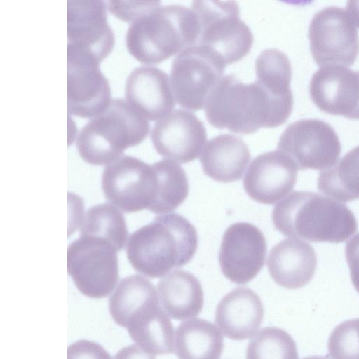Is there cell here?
Returning a JSON list of instances; mask_svg holds the SVG:
<instances>
[{
    "label": "cell",
    "mask_w": 359,
    "mask_h": 359,
    "mask_svg": "<svg viewBox=\"0 0 359 359\" xmlns=\"http://www.w3.org/2000/svg\"><path fill=\"white\" fill-rule=\"evenodd\" d=\"M293 97L278 95L259 81L246 84L233 74L223 76L205 102L206 119L215 128L249 135L275 128L290 117Z\"/></svg>",
    "instance_id": "6da1fadb"
},
{
    "label": "cell",
    "mask_w": 359,
    "mask_h": 359,
    "mask_svg": "<svg viewBox=\"0 0 359 359\" xmlns=\"http://www.w3.org/2000/svg\"><path fill=\"white\" fill-rule=\"evenodd\" d=\"M125 247L127 259L137 272L157 278L191 260L198 235L185 217L170 212L156 216L133 232Z\"/></svg>",
    "instance_id": "7a4b0ae2"
},
{
    "label": "cell",
    "mask_w": 359,
    "mask_h": 359,
    "mask_svg": "<svg viewBox=\"0 0 359 359\" xmlns=\"http://www.w3.org/2000/svg\"><path fill=\"white\" fill-rule=\"evenodd\" d=\"M272 221L283 235L312 242L341 243L358 229L355 217L346 205L303 191H294L278 203Z\"/></svg>",
    "instance_id": "3957f363"
},
{
    "label": "cell",
    "mask_w": 359,
    "mask_h": 359,
    "mask_svg": "<svg viewBox=\"0 0 359 359\" xmlns=\"http://www.w3.org/2000/svg\"><path fill=\"white\" fill-rule=\"evenodd\" d=\"M198 36V25L191 11L169 5L132 22L126 32V46L139 62L157 65L197 45Z\"/></svg>",
    "instance_id": "277c9868"
},
{
    "label": "cell",
    "mask_w": 359,
    "mask_h": 359,
    "mask_svg": "<svg viewBox=\"0 0 359 359\" xmlns=\"http://www.w3.org/2000/svg\"><path fill=\"white\" fill-rule=\"evenodd\" d=\"M150 130L149 121L126 100L112 99L100 114L79 131L76 142L80 157L93 165H107L130 147L142 143Z\"/></svg>",
    "instance_id": "5b68a950"
},
{
    "label": "cell",
    "mask_w": 359,
    "mask_h": 359,
    "mask_svg": "<svg viewBox=\"0 0 359 359\" xmlns=\"http://www.w3.org/2000/svg\"><path fill=\"white\" fill-rule=\"evenodd\" d=\"M190 10L199 27L197 45L217 51L227 65L249 53L253 35L240 19L236 0H193Z\"/></svg>",
    "instance_id": "8992f818"
},
{
    "label": "cell",
    "mask_w": 359,
    "mask_h": 359,
    "mask_svg": "<svg viewBox=\"0 0 359 359\" xmlns=\"http://www.w3.org/2000/svg\"><path fill=\"white\" fill-rule=\"evenodd\" d=\"M117 250L107 240L80 235L67 249V272L84 296L102 299L112 293L119 278Z\"/></svg>",
    "instance_id": "52a82bcc"
},
{
    "label": "cell",
    "mask_w": 359,
    "mask_h": 359,
    "mask_svg": "<svg viewBox=\"0 0 359 359\" xmlns=\"http://www.w3.org/2000/svg\"><path fill=\"white\" fill-rule=\"evenodd\" d=\"M226 65L220 54L205 46H191L179 53L170 71V83L177 104L194 111L201 110L223 77Z\"/></svg>",
    "instance_id": "ba28073f"
},
{
    "label": "cell",
    "mask_w": 359,
    "mask_h": 359,
    "mask_svg": "<svg viewBox=\"0 0 359 359\" xmlns=\"http://www.w3.org/2000/svg\"><path fill=\"white\" fill-rule=\"evenodd\" d=\"M102 189L105 198L126 213L150 210L157 194V180L152 165L122 155L104 166Z\"/></svg>",
    "instance_id": "9c48e42d"
},
{
    "label": "cell",
    "mask_w": 359,
    "mask_h": 359,
    "mask_svg": "<svg viewBox=\"0 0 359 359\" xmlns=\"http://www.w3.org/2000/svg\"><path fill=\"white\" fill-rule=\"evenodd\" d=\"M310 50L320 67L351 66L359 53V36L347 12L330 6L318 11L309 29Z\"/></svg>",
    "instance_id": "30bf717a"
},
{
    "label": "cell",
    "mask_w": 359,
    "mask_h": 359,
    "mask_svg": "<svg viewBox=\"0 0 359 359\" xmlns=\"http://www.w3.org/2000/svg\"><path fill=\"white\" fill-rule=\"evenodd\" d=\"M278 149L292 161L298 170H324L337 161L341 143L327 123L319 119H301L285 128Z\"/></svg>",
    "instance_id": "8fae6325"
},
{
    "label": "cell",
    "mask_w": 359,
    "mask_h": 359,
    "mask_svg": "<svg viewBox=\"0 0 359 359\" xmlns=\"http://www.w3.org/2000/svg\"><path fill=\"white\" fill-rule=\"evenodd\" d=\"M92 53L67 46L68 114L90 118L111 101L109 83Z\"/></svg>",
    "instance_id": "7c38bea8"
},
{
    "label": "cell",
    "mask_w": 359,
    "mask_h": 359,
    "mask_svg": "<svg viewBox=\"0 0 359 359\" xmlns=\"http://www.w3.org/2000/svg\"><path fill=\"white\" fill-rule=\"evenodd\" d=\"M267 251L266 238L255 225L236 222L224 231L219 252V262L230 281L246 284L262 269Z\"/></svg>",
    "instance_id": "4fadbf2b"
},
{
    "label": "cell",
    "mask_w": 359,
    "mask_h": 359,
    "mask_svg": "<svg viewBox=\"0 0 359 359\" xmlns=\"http://www.w3.org/2000/svg\"><path fill=\"white\" fill-rule=\"evenodd\" d=\"M206 129L192 112L175 109L154 124L151 140L162 157L186 163L196 159L206 142Z\"/></svg>",
    "instance_id": "5bb4252c"
},
{
    "label": "cell",
    "mask_w": 359,
    "mask_h": 359,
    "mask_svg": "<svg viewBox=\"0 0 359 359\" xmlns=\"http://www.w3.org/2000/svg\"><path fill=\"white\" fill-rule=\"evenodd\" d=\"M114 43L104 0H67V46L86 50L102 62Z\"/></svg>",
    "instance_id": "9a60e30c"
},
{
    "label": "cell",
    "mask_w": 359,
    "mask_h": 359,
    "mask_svg": "<svg viewBox=\"0 0 359 359\" xmlns=\"http://www.w3.org/2000/svg\"><path fill=\"white\" fill-rule=\"evenodd\" d=\"M309 93L320 111L359 120V71L343 65L322 67L311 79Z\"/></svg>",
    "instance_id": "2e32d148"
},
{
    "label": "cell",
    "mask_w": 359,
    "mask_h": 359,
    "mask_svg": "<svg viewBox=\"0 0 359 359\" xmlns=\"http://www.w3.org/2000/svg\"><path fill=\"white\" fill-rule=\"evenodd\" d=\"M297 168L280 150L258 155L250 163L243 179V187L254 201L272 205L294 188Z\"/></svg>",
    "instance_id": "e0dca14e"
},
{
    "label": "cell",
    "mask_w": 359,
    "mask_h": 359,
    "mask_svg": "<svg viewBox=\"0 0 359 359\" xmlns=\"http://www.w3.org/2000/svg\"><path fill=\"white\" fill-rule=\"evenodd\" d=\"M124 92L125 100L149 121L163 118L175 105L168 74L154 67L134 69L126 79Z\"/></svg>",
    "instance_id": "ac0fdd59"
},
{
    "label": "cell",
    "mask_w": 359,
    "mask_h": 359,
    "mask_svg": "<svg viewBox=\"0 0 359 359\" xmlns=\"http://www.w3.org/2000/svg\"><path fill=\"white\" fill-rule=\"evenodd\" d=\"M264 318V307L258 294L246 287H238L218 303L215 320L226 337L244 340L252 337Z\"/></svg>",
    "instance_id": "d6986e66"
},
{
    "label": "cell",
    "mask_w": 359,
    "mask_h": 359,
    "mask_svg": "<svg viewBox=\"0 0 359 359\" xmlns=\"http://www.w3.org/2000/svg\"><path fill=\"white\" fill-rule=\"evenodd\" d=\"M317 266V257L312 246L299 238L281 241L269 252V273L280 286L298 289L312 279Z\"/></svg>",
    "instance_id": "ffe728a7"
},
{
    "label": "cell",
    "mask_w": 359,
    "mask_h": 359,
    "mask_svg": "<svg viewBox=\"0 0 359 359\" xmlns=\"http://www.w3.org/2000/svg\"><path fill=\"white\" fill-rule=\"evenodd\" d=\"M130 339L150 358L174 351L172 323L159 299H154L137 309L124 327Z\"/></svg>",
    "instance_id": "44dd1931"
},
{
    "label": "cell",
    "mask_w": 359,
    "mask_h": 359,
    "mask_svg": "<svg viewBox=\"0 0 359 359\" xmlns=\"http://www.w3.org/2000/svg\"><path fill=\"white\" fill-rule=\"evenodd\" d=\"M250 161L248 145L241 137L231 134L210 139L201 156L204 173L215 181L224 183L240 180Z\"/></svg>",
    "instance_id": "7402d4cb"
},
{
    "label": "cell",
    "mask_w": 359,
    "mask_h": 359,
    "mask_svg": "<svg viewBox=\"0 0 359 359\" xmlns=\"http://www.w3.org/2000/svg\"><path fill=\"white\" fill-rule=\"evenodd\" d=\"M156 290L161 305L175 320L194 318L203 309L204 295L201 284L190 272L171 271L159 280Z\"/></svg>",
    "instance_id": "603a6c76"
},
{
    "label": "cell",
    "mask_w": 359,
    "mask_h": 359,
    "mask_svg": "<svg viewBox=\"0 0 359 359\" xmlns=\"http://www.w3.org/2000/svg\"><path fill=\"white\" fill-rule=\"evenodd\" d=\"M223 346L219 328L202 318L182 323L175 332L174 351L180 358H219Z\"/></svg>",
    "instance_id": "cb8c5ba5"
},
{
    "label": "cell",
    "mask_w": 359,
    "mask_h": 359,
    "mask_svg": "<svg viewBox=\"0 0 359 359\" xmlns=\"http://www.w3.org/2000/svg\"><path fill=\"white\" fill-rule=\"evenodd\" d=\"M318 189L339 202L359 199V146L347 152L338 163L322 171Z\"/></svg>",
    "instance_id": "d4e9b609"
},
{
    "label": "cell",
    "mask_w": 359,
    "mask_h": 359,
    "mask_svg": "<svg viewBox=\"0 0 359 359\" xmlns=\"http://www.w3.org/2000/svg\"><path fill=\"white\" fill-rule=\"evenodd\" d=\"M158 298L153 283L140 274L122 278L109 299V311L114 321L125 327L130 316L146 303Z\"/></svg>",
    "instance_id": "484cf974"
},
{
    "label": "cell",
    "mask_w": 359,
    "mask_h": 359,
    "mask_svg": "<svg viewBox=\"0 0 359 359\" xmlns=\"http://www.w3.org/2000/svg\"><path fill=\"white\" fill-rule=\"evenodd\" d=\"M151 165L157 180V194L149 211L158 215L170 213L188 196L187 174L180 164L172 160L163 159Z\"/></svg>",
    "instance_id": "4316f807"
},
{
    "label": "cell",
    "mask_w": 359,
    "mask_h": 359,
    "mask_svg": "<svg viewBox=\"0 0 359 359\" xmlns=\"http://www.w3.org/2000/svg\"><path fill=\"white\" fill-rule=\"evenodd\" d=\"M80 235L103 238L121 251L128 238L123 212L110 203L93 205L85 212Z\"/></svg>",
    "instance_id": "83f0119b"
},
{
    "label": "cell",
    "mask_w": 359,
    "mask_h": 359,
    "mask_svg": "<svg viewBox=\"0 0 359 359\" xmlns=\"http://www.w3.org/2000/svg\"><path fill=\"white\" fill-rule=\"evenodd\" d=\"M256 76L261 83L273 92L291 96L292 67L287 56L276 48L263 50L255 61Z\"/></svg>",
    "instance_id": "f1b7e54d"
},
{
    "label": "cell",
    "mask_w": 359,
    "mask_h": 359,
    "mask_svg": "<svg viewBox=\"0 0 359 359\" xmlns=\"http://www.w3.org/2000/svg\"><path fill=\"white\" fill-rule=\"evenodd\" d=\"M296 344L285 330L275 327L261 329L252 337L246 350V358L296 359Z\"/></svg>",
    "instance_id": "f546056e"
},
{
    "label": "cell",
    "mask_w": 359,
    "mask_h": 359,
    "mask_svg": "<svg viewBox=\"0 0 359 359\" xmlns=\"http://www.w3.org/2000/svg\"><path fill=\"white\" fill-rule=\"evenodd\" d=\"M327 348L333 358H359V318L337 326L329 337Z\"/></svg>",
    "instance_id": "4dcf8cb0"
},
{
    "label": "cell",
    "mask_w": 359,
    "mask_h": 359,
    "mask_svg": "<svg viewBox=\"0 0 359 359\" xmlns=\"http://www.w3.org/2000/svg\"><path fill=\"white\" fill-rule=\"evenodd\" d=\"M161 0H107L109 12L117 19L132 22L159 7Z\"/></svg>",
    "instance_id": "1f68e13d"
},
{
    "label": "cell",
    "mask_w": 359,
    "mask_h": 359,
    "mask_svg": "<svg viewBox=\"0 0 359 359\" xmlns=\"http://www.w3.org/2000/svg\"><path fill=\"white\" fill-rule=\"evenodd\" d=\"M68 358H110L109 353L96 342L81 339L71 344L67 351Z\"/></svg>",
    "instance_id": "d6a6232c"
},
{
    "label": "cell",
    "mask_w": 359,
    "mask_h": 359,
    "mask_svg": "<svg viewBox=\"0 0 359 359\" xmlns=\"http://www.w3.org/2000/svg\"><path fill=\"white\" fill-rule=\"evenodd\" d=\"M351 281L359 292V233L351 238L345 248Z\"/></svg>",
    "instance_id": "836d02e7"
},
{
    "label": "cell",
    "mask_w": 359,
    "mask_h": 359,
    "mask_svg": "<svg viewBox=\"0 0 359 359\" xmlns=\"http://www.w3.org/2000/svg\"><path fill=\"white\" fill-rule=\"evenodd\" d=\"M68 228L67 236L69 237L80 228L85 212L83 200L74 194H68Z\"/></svg>",
    "instance_id": "e575fe53"
},
{
    "label": "cell",
    "mask_w": 359,
    "mask_h": 359,
    "mask_svg": "<svg viewBox=\"0 0 359 359\" xmlns=\"http://www.w3.org/2000/svg\"><path fill=\"white\" fill-rule=\"evenodd\" d=\"M115 358H151L140 346L136 344L126 346L121 349Z\"/></svg>",
    "instance_id": "d590c367"
},
{
    "label": "cell",
    "mask_w": 359,
    "mask_h": 359,
    "mask_svg": "<svg viewBox=\"0 0 359 359\" xmlns=\"http://www.w3.org/2000/svg\"><path fill=\"white\" fill-rule=\"evenodd\" d=\"M346 12L355 26L359 28V0H348Z\"/></svg>",
    "instance_id": "8d00e7d4"
},
{
    "label": "cell",
    "mask_w": 359,
    "mask_h": 359,
    "mask_svg": "<svg viewBox=\"0 0 359 359\" xmlns=\"http://www.w3.org/2000/svg\"><path fill=\"white\" fill-rule=\"evenodd\" d=\"M79 132L76 131V126L74 121L71 118L70 115L68 116V128H67V142L70 146L76 141Z\"/></svg>",
    "instance_id": "74e56055"
},
{
    "label": "cell",
    "mask_w": 359,
    "mask_h": 359,
    "mask_svg": "<svg viewBox=\"0 0 359 359\" xmlns=\"http://www.w3.org/2000/svg\"><path fill=\"white\" fill-rule=\"evenodd\" d=\"M284 3L296 5V6H306L311 4L313 0H279Z\"/></svg>",
    "instance_id": "f35d334b"
}]
</instances>
